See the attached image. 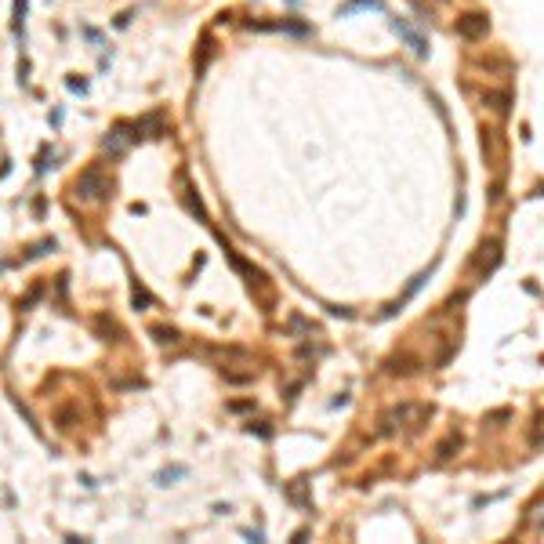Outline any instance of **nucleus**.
Returning <instances> with one entry per match:
<instances>
[{
  "label": "nucleus",
  "mask_w": 544,
  "mask_h": 544,
  "mask_svg": "<svg viewBox=\"0 0 544 544\" xmlns=\"http://www.w3.org/2000/svg\"><path fill=\"white\" fill-rule=\"evenodd\" d=\"M76 196L91 200V204H102V200L113 196V178H109L98 163L87 167V170H80V178H76Z\"/></svg>",
  "instance_id": "obj_1"
},
{
  "label": "nucleus",
  "mask_w": 544,
  "mask_h": 544,
  "mask_svg": "<svg viewBox=\"0 0 544 544\" xmlns=\"http://www.w3.org/2000/svg\"><path fill=\"white\" fill-rule=\"evenodd\" d=\"M26 8H29V0H15V29H19V33L26 26Z\"/></svg>",
  "instance_id": "obj_2"
},
{
  "label": "nucleus",
  "mask_w": 544,
  "mask_h": 544,
  "mask_svg": "<svg viewBox=\"0 0 544 544\" xmlns=\"http://www.w3.org/2000/svg\"><path fill=\"white\" fill-rule=\"evenodd\" d=\"M178 475H185V468H167V472H160V486H167L170 479H178Z\"/></svg>",
  "instance_id": "obj_3"
},
{
  "label": "nucleus",
  "mask_w": 544,
  "mask_h": 544,
  "mask_svg": "<svg viewBox=\"0 0 544 544\" xmlns=\"http://www.w3.org/2000/svg\"><path fill=\"white\" fill-rule=\"evenodd\" d=\"M66 87H69V91H80V95L87 91V84H84V80H76V76H69V80H66Z\"/></svg>",
  "instance_id": "obj_4"
},
{
  "label": "nucleus",
  "mask_w": 544,
  "mask_h": 544,
  "mask_svg": "<svg viewBox=\"0 0 544 544\" xmlns=\"http://www.w3.org/2000/svg\"><path fill=\"white\" fill-rule=\"evenodd\" d=\"M152 334H156V341H174V330H163V326H156Z\"/></svg>",
  "instance_id": "obj_5"
},
{
  "label": "nucleus",
  "mask_w": 544,
  "mask_h": 544,
  "mask_svg": "<svg viewBox=\"0 0 544 544\" xmlns=\"http://www.w3.org/2000/svg\"><path fill=\"white\" fill-rule=\"evenodd\" d=\"M0 272H4V261H0Z\"/></svg>",
  "instance_id": "obj_6"
}]
</instances>
